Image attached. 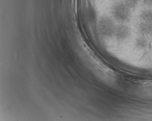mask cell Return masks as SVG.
I'll return each instance as SVG.
<instances>
[{
  "label": "cell",
  "mask_w": 152,
  "mask_h": 121,
  "mask_svg": "<svg viewBox=\"0 0 152 121\" xmlns=\"http://www.w3.org/2000/svg\"><path fill=\"white\" fill-rule=\"evenodd\" d=\"M138 1V0H125L124 3L129 9H132L137 7Z\"/></svg>",
  "instance_id": "5"
},
{
  "label": "cell",
  "mask_w": 152,
  "mask_h": 121,
  "mask_svg": "<svg viewBox=\"0 0 152 121\" xmlns=\"http://www.w3.org/2000/svg\"><path fill=\"white\" fill-rule=\"evenodd\" d=\"M141 17L146 22L152 21V11L146 10L142 12L141 14Z\"/></svg>",
  "instance_id": "4"
},
{
  "label": "cell",
  "mask_w": 152,
  "mask_h": 121,
  "mask_svg": "<svg viewBox=\"0 0 152 121\" xmlns=\"http://www.w3.org/2000/svg\"><path fill=\"white\" fill-rule=\"evenodd\" d=\"M112 13L115 19L119 21H128L131 17L130 9L122 1H118L114 4Z\"/></svg>",
  "instance_id": "1"
},
{
  "label": "cell",
  "mask_w": 152,
  "mask_h": 121,
  "mask_svg": "<svg viewBox=\"0 0 152 121\" xmlns=\"http://www.w3.org/2000/svg\"><path fill=\"white\" fill-rule=\"evenodd\" d=\"M139 30L141 34L149 35L152 32V25L148 22L141 23L139 26Z\"/></svg>",
  "instance_id": "3"
},
{
  "label": "cell",
  "mask_w": 152,
  "mask_h": 121,
  "mask_svg": "<svg viewBox=\"0 0 152 121\" xmlns=\"http://www.w3.org/2000/svg\"><path fill=\"white\" fill-rule=\"evenodd\" d=\"M136 46L139 48H144L147 45V42L143 38H139L136 42Z\"/></svg>",
  "instance_id": "6"
},
{
  "label": "cell",
  "mask_w": 152,
  "mask_h": 121,
  "mask_svg": "<svg viewBox=\"0 0 152 121\" xmlns=\"http://www.w3.org/2000/svg\"><path fill=\"white\" fill-rule=\"evenodd\" d=\"M115 33L118 39L119 40H124L129 37L130 30L126 26H119L117 28H115Z\"/></svg>",
  "instance_id": "2"
},
{
  "label": "cell",
  "mask_w": 152,
  "mask_h": 121,
  "mask_svg": "<svg viewBox=\"0 0 152 121\" xmlns=\"http://www.w3.org/2000/svg\"><path fill=\"white\" fill-rule=\"evenodd\" d=\"M143 4L147 5H152V0H142Z\"/></svg>",
  "instance_id": "7"
}]
</instances>
